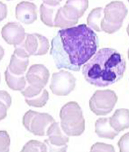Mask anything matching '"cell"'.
Returning a JSON list of instances; mask_svg holds the SVG:
<instances>
[{"label": "cell", "mask_w": 129, "mask_h": 152, "mask_svg": "<svg viewBox=\"0 0 129 152\" xmlns=\"http://www.w3.org/2000/svg\"><path fill=\"white\" fill-rule=\"evenodd\" d=\"M99 46L97 34L86 24L62 28L51 42L50 55L58 69L79 71Z\"/></svg>", "instance_id": "cell-1"}, {"label": "cell", "mask_w": 129, "mask_h": 152, "mask_svg": "<svg viewBox=\"0 0 129 152\" xmlns=\"http://www.w3.org/2000/svg\"><path fill=\"white\" fill-rule=\"evenodd\" d=\"M125 71L124 56L113 48H103L84 65L82 74L92 85L106 87L120 81Z\"/></svg>", "instance_id": "cell-2"}, {"label": "cell", "mask_w": 129, "mask_h": 152, "mask_svg": "<svg viewBox=\"0 0 129 152\" xmlns=\"http://www.w3.org/2000/svg\"><path fill=\"white\" fill-rule=\"evenodd\" d=\"M61 128L69 136H79L85 130V120L77 102H69L61 109Z\"/></svg>", "instance_id": "cell-3"}, {"label": "cell", "mask_w": 129, "mask_h": 152, "mask_svg": "<svg viewBox=\"0 0 129 152\" xmlns=\"http://www.w3.org/2000/svg\"><path fill=\"white\" fill-rule=\"evenodd\" d=\"M128 13L125 4L120 1H111L103 8V18L101 20V31L112 34L119 31L124 18Z\"/></svg>", "instance_id": "cell-4"}, {"label": "cell", "mask_w": 129, "mask_h": 152, "mask_svg": "<svg viewBox=\"0 0 129 152\" xmlns=\"http://www.w3.org/2000/svg\"><path fill=\"white\" fill-rule=\"evenodd\" d=\"M54 122V118L48 113L32 110H29L25 113L22 120L24 127L37 136H45L48 128Z\"/></svg>", "instance_id": "cell-5"}, {"label": "cell", "mask_w": 129, "mask_h": 152, "mask_svg": "<svg viewBox=\"0 0 129 152\" xmlns=\"http://www.w3.org/2000/svg\"><path fill=\"white\" fill-rule=\"evenodd\" d=\"M117 99V95L112 90L96 91L89 101L90 109L97 115H106L113 111Z\"/></svg>", "instance_id": "cell-6"}, {"label": "cell", "mask_w": 129, "mask_h": 152, "mask_svg": "<svg viewBox=\"0 0 129 152\" xmlns=\"http://www.w3.org/2000/svg\"><path fill=\"white\" fill-rule=\"evenodd\" d=\"M75 82L76 78L72 73L62 70L52 74L50 88L56 96H68L75 88Z\"/></svg>", "instance_id": "cell-7"}, {"label": "cell", "mask_w": 129, "mask_h": 152, "mask_svg": "<svg viewBox=\"0 0 129 152\" xmlns=\"http://www.w3.org/2000/svg\"><path fill=\"white\" fill-rule=\"evenodd\" d=\"M46 135L48 139L45 140L44 142L47 146L48 151L65 152L66 151L69 137L63 132L59 122H52L48 128Z\"/></svg>", "instance_id": "cell-8"}, {"label": "cell", "mask_w": 129, "mask_h": 152, "mask_svg": "<svg viewBox=\"0 0 129 152\" xmlns=\"http://www.w3.org/2000/svg\"><path fill=\"white\" fill-rule=\"evenodd\" d=\"M19 46L24 49L29 57L43 56L47 53L50 48L47 38L37 33L26 34L24 40Z\"/></svg>", "instance_id": "cell-9"}, {"label": "cell", "mask_w": 129, "mask_h": 152, "mask_svg": "<svg viewBox=\"0 0 129 152\" xmlns=\"http://www.w3.org/2000/svg\"><path fill=\"white\" fill-rule=\"evenodd\" d=\"M25 77L30 85L44 88L49 80L50 73L43 64H34L29 68Z\"/></svg>", "instance_id": "cell-10"}, {"label": "cell", "mask_w": 129, "mask_h": 152, "mask_svg": "<svg viewBox=\"0 0 129 152\" xmlns=\"http://www.w3.org/2000/svg\"><path fill=\"white\" fill-rule=\"evenodd\" d=\"M26 33L24 28L17 22H9L1 29V36L10 45L17 46L22 44Z\"/></svg>", "instance_id": "cell-11"}, {"label": "cell", "mask_w": 129, "mask_h": 152, "mask_svg": "<svg viewBox=\"0 0 129 152\" xmlns=\"http://www.w3.org/2000/svg\"><path fill=\"white\" fill-rule=\"evenodd\" d=\"M88 7V1H67L65 5L62 7V11L66 20L76 25Z\"/></svg>", "instance_id": "cell-12"}, {"label": "cell", "mask_w": 129, "mask_h": 152, "mask_svg": "<svg viewBox=\"0 0 129 152\" xmlns=\"http://www.w3.org/2000/svg\"><path fill=\"white\" fill-rule=\"evenodd\" d=\"M15 17L17 20L25 24H31L37 19V7L29 1H22L16 6Z\"/></svg>", "instance_id": "cell-13"}, {"label": "cell", "mask_w": 129, "mask_h": 152, "mask_svg": "<svg viewBox=\"0 0 129 152\" xmlns=\"http://www.w3.org/2000/svg\"><path fill=\"white\" fill-rule=\"evenodd\" d=\"M61 1H44L40 6V18L46 26L54 27L57 13L61 7Z\"/></svg>", "instance_id": "cell-14"}, {"label": "cell", "mask_w": 129, "mask_h": 152, "mask_svg": "<svg viewBox=\"0 0 129 152\" xmlns=\"http://www.w3.org/2000/svg\"><path fill=\"white\" fill-rule=\"evenodd\" d=\"M109 124L111 127L118 132L128 129L129 111L126 109H120L115 111L113 116L109 118Z\"/></svg>", "instance_id": "cell-15"}, {"label": "cell", "mask_w": 129, "mask_h": 152, "mask_svg": "<svg viewBox=\"0 0 129 152\" xmlns=\"http://www.w3.org/2000/svg\"><path fill=\"white\" fill-rule=\"evenodd\" d=\"M95 133L99 138L113 140L119 132L113 129L109 124V118H99L95 122Z\"/></svg>", "instance_id": "cell-16"}, {"label": "cell", "mask_w": 129, "mask_h": 152, "mask_svg": "<svg viewBox=\"0 0 129 152\" xmlns=\"http://www.w3.org/2000/svg\"><path fill=\"white\" fill-rule=\"evenodd\" d=\"M29 64V58H22L13 53L10 58L8 69L10 72L17 75H22L26 72Z\"/></svg>", "instance_id": "cell-17"}, {"label": "cell", "mask_w": 129, "mask_h": 152, "mask_svg": "<svg viewBox=\"0 0 129 152\" xmlns=\"http://www.w3.org/2000/svg\"><path fill=\"white\" fill-rule=\"evenodd\" d=\"M5 79L8 87L13 91H22L26 85V77L24 75H15L10 72L8 68L5 71Z\"/></svg>", "instance_id": "cell-18"}, {"label": "cell", "mask_w": 129, "mask_h": 152, "mask_svg": "<svg viewBox=\"0 0 129 152\" xmlns=\"http://www.w3.org/2000/svg\"><path fill=\"white\" fill-rule=\"evenodd\" d=\"M103 18V8H95L91 10L87 18V24L97 32L101 31V22Z\"/></svg>", "instance_id": "cell-19"}, {"label": "cell", "mask_w": 129, "mask_h": 152, "mask_svg": "<svg viewBox=\"0 0 129 152\" xmlns=\"http://www.w3.org/2000/svg\"><path fill=\"white\" fill-rule=\"evenodd\" d=\"M48 98H49V94L47 90L43 89V91L37 96H33L31 98H25V101L29 106L33 107H43L47 103Z\"/></svg>", "instance_id": "cell-20"}, {"label": "cell", "mask_w": 129, "mask_h": 152, "mask_svg": "<svg viewBox=\"0 0 129 152\" xmlns=\"http://www.w3.org/2000/svg\"><path fill=\"white\" fill-rule=\"evenodd\" d=\"M12 103V98L6 91H0V121L7 115V110Z\"/></svg>", "instance_id": "cell-21"}, {"label": "cell", "mask_w": 129, "mask_h": 152, "mask_svg": "<svg viewBox=\"0 0 129 152\" xmlns=\"http://www.w3.org/2000/svg\"><path fill=\"white\" fill-rule=\"evenodd\" d=\"M22 152H45L48 151L47 146L45 143L40 141L31 140L28 141L26 145L23 147Z\"/></svg>", "instance_id": "cell-22"}, {"label": "cell", "mask_w": 129, "mask_h": 152, "mask_svg": "<svg viewBox=\"0 0 129 152\" xmlns=\"http://www.w3.org/2000/svg\"><path fill=\"white\" fill-rule=\"evenodd\" d=\"M10 145V138L7 132L0 131V152H8Z\"/></svg>", "instance_id": "cell-23"}, {"label": "cell", "mask_w": 129, "mask_h": 152, "mask_svg": "<svg viewBox=\"0 0 129 152\" xmlns=\"http://www.w3.org/2000/svg\"><path fill=\"white\" fill-rule=\"evenodd\" d=\"M90 151L94 152V151H115V149L114 147L111 145H108L105 144V143L102 142H97L95 144H94L91 147L90 149Z\"/></svg>", "instance_id": "cell-24"}, {"label": "cell", "mask_w": 129, "mask_h": 152, "mask_svg": "<svg viewBox=\"0 0 129 152\" xmlns=\"http://www.w3.org/2000/svg\"><path fill=\"white\" fill-rule=\"evenodd\" d=\"M128 136L129 134L128 132L124 134L118 142V146H119L120 151L121 152L128 151Z\"/></svg>", "instance_id": "cell-25"}, {"label": "cell", "mask_w": 129, "mask_h": 152, "mask_svg": "<svg viewBox=\"0 0 129 152\" xmlns=\"http://www.w3.org/2000/svg\"><path fill=\"white\" fill-rule=\"evenodd\" d=\"M7 6L3 2L0 1V22L7 17Z\"/></svg>", "instance_id": "cell-26"}, {"label": "cell", "mask_w": 129, "mask_h": 152, "mask_svg": "<svg viewBox=\"0 0 129 152\" xmlns=\"http://www.w3.org/2000/svg\"><path fill=\"white\" fill-rule=\"evenodd\" d=\"M4 56V49L3 48V47L0 45V61L2 60Z\"/></svg>", "instance_id": "cell-27"}, {"label": "cell", "mask_w": 129, "mask_h": 152, "mask_svg": "<svg viewBox=\"0 0 129 152\" xmlns=\"http://www.w3.org/2000/svg\"><path fill=\"white\" fill-rule=\"evenodd\" d=\"M0 81H1V76H0Z\"/></svg>", "instance_id": "cell-28"}]
</instances>
